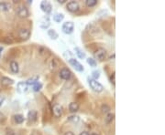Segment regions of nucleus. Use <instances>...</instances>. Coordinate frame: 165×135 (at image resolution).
<instances>
[{
	"label": "nucleus",
	"mask_w": 165,
	"mask_h": 135,
	"mask_svg": "<svg viewBox=\"0 0 165 135\" xmlns=\"http://www.w3.org/2000/svg\"><path fill=\"white\" fill-rule=\"evenodd\" d=\"M49 26H50V21H49V20L43 21V22H41V28H47Z\"/></svg>",
	"instance_id": "c756f323"
},
{
	"label": "nucleus",
	"mask_w": 165,
	"mask_h": 135,
	"mask_svg": "<svg viewBox=\"0 0 165 135\" xmlns=\"http://www.w3.org/2000/svg\"><path fill=\"white\" fill-rule=\"evenodd\" d=\"M106 50L104 48H96L95 52H94V57H95L96 60H99V61H103L106 60Z\"/></svg>",
	"instance_id": "7ed1b4c3"
},
{
	"label": "nucleus",
	"mask_w": 165,
	"mask_h": 135,
	"mask_svg": "<svg viewBox=\"0 0 165 135\" xmlns=\"http://www.w3.org/2000/svg\"><path fill=\"white\" fill-rule=\"evenodd\" d=\"M12 7V5L9 2H0V11L7 12L10 10Z\"/></svg>",
	"instance_id": "dca6fc26"
},
{
	"label": "nucleus",
	"mask_w": 165,
	"mask_h": 135,
	"mask_svg": "<svg viewBox=\"0 0 165 135\" xmlns=\"http://www.w3.org/2000/svg\"><path fill=\"white\" fill-rule=\"evenodd\" d=\"M41 8L44 13H46V14H50L52 11V6L49 1H42L41 3Z\"/></svg>",
	"instance_id": "9d476101"
},
{
	"label": "nucleus",
	"mask_w": 165,
	"mask_h": 135,
	"mask_svg": "<svg viewBox=\"0 0 165 135\" xmlns=\"http://www.w3.org/2000/svg\"><path fill=\"white\" fill-rule=\"evenodd\" d=\"M29 86L27 84L26 81H20L17 85V91L19 93H26L29 91Z\"/></svg>",
	"instance_id": "1a4fd4ad"
},
{
	"label": "nucleus",
	"mask_w": 165,
	"mask_h": 135,
	"mask_svg": "<svg viewBox=\"0 0 165 135\" xmlns=\"http://www.w3.org/2000/svg\"><path fill=\"white\" fill-rule=\"evenodd\" d=\"M89 135H99V134H97V133H96V132H92V133H90Z\"/></svg>",
	"instance_id": "58836bf2"
},
{
	"label": "nucleus",
	"mask_w": 165,
	"mask_h": 135,
	"mask_svg": "<svg viewBox=\"0 0 165 135\" xmlns=\"http://www.w3.org/2000/svg\"><path fill=\"white\" fill-rule=\"evenodd\" d=\"M30 135H39V132H36V130H34L33 132H31Z\"/></svg>",
	"instance_id": "c9c22d12"
},
{
	"label": "nucleus",
	"mask_w": 165,
	"mask_h": 135,
	"mask_svg": "<svg viewBox=\"0 0 165 135\" xmlns=\"http://www.w3.org/2000/svg\"><path fill=\"white\" fill-rule=\"evenodd\" d=\"M101 111H102V112L103 113H109L110 112V111H111V108H110V106H108V104H103L102 105V107H101Z\"/></svg>",
	"instance_id": "bb28decb"
},
{
	"label": "nucleus",
	"mask_w": 165,
	"mask_h": 135,
	"mask_svg": "<svg viewBox=\"0 0 165 135\" xmlns=\"http://www.w3.org/2000/svg\"><path fill=\"white\" fill-rule=\"evenodd\" d=\"M57 2L59 4H61V5H62V4L66 3V0H57Z\"/></svg>",
	"instance_id": "f704fd0d"
},
{
	"label": "nucleus",
	"mask_w": 165,
	"mask_h": 135,
	"mask_svg": "<svg viewBox=\"0 0 165 135\" xmlns=\"http://www.w3.org/2000/svg\"><path fill=\"white\" fill-rule=\"evenodd\" d=\"M66 9L71 13H75V12L79 11L80 5L77 1H70L66 4Z\"/></svg>",
	"instance_id": "0eeeda50"
},
{
	"label": "nucleus",
	"mask_w": 165,
	"mask_h": 135,
	"mask_svg": "<svg viewBox=\"0 0 165 135\" xmlns=\"http://www.w3.org/2000/svg\"><path fill=\"white\" fill-rule=\"evenodd\" d=\"M9 68H10V70L12 71L14 74H17L19 72V63L17 61H11L10 62V65H9Z\"/></svg>",
	"instance_id": "2eb2a0df"
},
{
	"label": "nucleus",
	"mask_w": 165,
	"mask_h": 135,
	"mask_svg": "<svg viewBox=\"0 0 165 135\" xmlns=\"http://www.w3.org/2000/svg\"><path fill=\"white\" fill-rule=\"evenodd\" d=\"M30 30L27 28H22L19 30V37L21 40H24V41L28 40L30 38Z\"/></svg>",
	"instance_id": "6e6552de"
},
{
	"label": "nucleus",
	"mask_w": 165,
	"mask_h": 135,
	"mask_svg": "<svg viewBox=\"0 0 165 135\" xmlns=\"http://www.w3.org/2000/svg\"><path fill=\"white\" fill-rule=\"evenodd\" d=\"M58 67H59V62L57 61V60H55V58H53V60H51V61L50 62V69L51 71H55Z\"/></svg>",
	"instance_id": "4be33fe9"
},
{
	"label": "nucleus",
	"mask_w": 165,
	"mask_h": 135,
	"mask_svg": "<svg viewBox=\"0 0 165 135\" xmlns=\"http://www.w3.org/2000/svg\"><path fill=\"white\" fill-rule=\"evenodd\" d=\"M63 135H74V133L73 132H66L63 133Z\"/></svg>",
	"instance_id": "72a5a7b5"
},
{
	"label": "nucleus",
	"mask_w": 165,
	"mask_h": 135,
	"mask_svg": "<svg viewBox=\"0 0 165 135\" xmlns=\"http://www.w3.org/2000/svg\"><path fill=\"white\" fill-rule=\"evenodd\" d=\"M86 5L88 7H94L97 5V0H86Z\"/></svg>",
	"instance_id": "a878e982"
},
{
	"label": "nucleus",
	"mask_w": 165,
	"mask_h": 135,
	"mask_svg": "<svg viewBox=\"0 0 165 135\" xmlns=\"http://www.w3.org/2000/svg\"><path fill=\"white\" fill-rule=\"evenodd\" d=\"M17 15L21 19H26L29 16V11L28 7L25 6H19L17 8Z\"/></svg>",
	"instance_id": "423d86ee"
},
{
	"label": "nucleus",
	"mask_w": 165,
	"mask_h": 135,
	"mask_svg": "<svg viewBox=\"0 0 165 135\" xmlns=\"http://www.w3.org/2000/svg\"><path fill=\"white\" fill-rule=\"evenodd\" d=\"M100 78V71L99 70H94L92 72V79L97 80Z\"/></svg>",
	"instance_id": "c85d7f7f"
},
{
	"label": "nucleus",
	"mask_w": 165,
	"mask_h": 135,
	"mask_svg": "<svg viewBox=\"0 0 165 135\" xmlns=\"http://www.w3.org/2000/svg\"><path fill=\"white\" fill-rule=\"evenodd\" d=\"M115 72H113L112 73V75L110 76V82L112 83L113 85H115Z\"/></svg>",
	"instance_id": "2f4dec72"
},
{
	"label": "nucleus",
	"mask_w": 165,
	"mask_h": 135,
	"mask_svg": "<svg viewBox=\"0 0 165 135\" xmlns=\"http://www.w3.org/2000/svg\"><path fill=\"white\" fill-rule=\"evenodd\" d=\"M79 135H89V133H88L87 132H82Z\"/></svg>",
	"instance_id": "e433bc0d"
},
{
	"label": "nucleus",
	"mask_w": 165,
	"mask_h": 135,
	"mask_svg": "<svg viewBox=\"0 0 165 135\" xmlns=\"http://www.w3.org/2000/svg\"><path fill=\"white\" fill-rule=\"evenodd\" d=\"M39 52L41 55H45V54L47 53V48H44V47H39Z\"/></svg>",
	"instance_id": "7c9ffc66"
},
{
	"label": "nucleus",
	"mask_w": 165,
	"mask_h": 135,
	"mask_svg": "<svg viewBox=\"0 0 165 135\" xmlns=\"http://www.w3.org/2000/svg\"><path fill=\"white\" fill-rule=\"evenodd\" d=\"M52 113L56 118H60V117L62 116V113H63V109L62 107L59 104H55L52 107Z\"/></svg>",
	"instance_id": "9b49d317"
},
{
	"label": "nucleus",
	"mask_w": 165,
	"mask_h": 135,
	"mask_svg": "<svg viewBox=\"0 0 165 135\" xmlns=\"http://www.w3.org/2000/svg\"><path fill=\"white\" fill-rule=\"evenodd\" d=\"M79 120H80V118H79V116H77V115H72V116L68 117V120L72 121V122H74V123L78 122Z\"/></svg>",
	"instance_id": "cd10ccee"
},
{
	"label": "nucleus",
	"mask_w": 165,
	"mask_h": 135,
	"mask_svg": "<svg viewBox=\"0 0 165 135\" xmlns=\"http://www.w3.org/2000/svg\"><path fill=\"white\" fill-rule=\"evenodd\" d=\"M4 101H5V97H4V96H0V107L2 106Z\"/></svg>",
	"instance_id": "473e14b6"
},
{
	"label": "nucleus",
	"mask_w": 165,
	"mask_h": 135,
	"mask_svg": "<svg viewBox=\"0 0 165 135\" xmlns=\"http://www.w3.org/2000/svg\"><path fill=\"white\" fill-rule=\"evenodd\" d=\"M42 87H43V85H42V83H41V82H37V83H35L33 86H32V91H35V92H39L41 89H42Z\"/></svg>",
	"instance_id": "b1692460"
},
{
	"label": "nucleus",
	"mask_w": 165,
	"mask_h": 135,
	"mask_svg": "<svg viewBox=\"0 0 165 135\" xmlns=\"http://www.w3.org/2000/svg\"><path fill=\"white\" fill-rule=\"evenodd\" d=\"M72 75H73L72 71H71L68 68H62L59 72V77L63 80H69L72 78Z\"/></svg>",
	"instance_id": "39448f33"
},
{
	"label": "nucleus",
	"mask_w": 165,
	"mask_h": 135,
	"mask_svg": "<svg viewBox=\"0 0 165 135\" xmlns=\"http://www.w3.org/2000/svg\"><path fill=\"white\" fill-rule=\"evenodd\" d=\"M67 61L75 70L78 71V72H83V71L84 70V66L77 60H75V58H69L67 60Z\"/></svg>",
	"instance_id": "f03ea898"
},
{
	"label": "nucleus",
	"mask_w": 165,
	"mask_h": 135,
	"mask_svg": "<svg viewBox=\"0 0 165 135\" xmlns=\"http://www.w3.org/2000/svg\"><path fill=\"white\" fill-rule=\"evenodd\" d=\"M86 62H87V64L90 67H92V68H95L97 65L96 60H95V58H88L87 60H86Z\"/></svg>",
	"instance_id": "393cba45"
},
{
	"label": "nucleus",
	"mask_w": 165,
	"mask_h": 135,
	"mask_svg": "<svg viewBox=\"0 0 165 135\" xmlns=\"http://www.w3.org/2000/svg\"><path fill=\"white\" fill-rule=\"evenodd\" d=\"M68 109H69V111L71 112V113H76L80 109V106L77 102L73 101V102H71L69 104Z\"/></svg>",
	"instance_id": "4468645a"
},
{
	"label": "nucleus",
	"mask_w": 165,
	"mask_h": 135,
	"mask_svg": "<svg viewBox=\"0 0 165 135\" xmlns=\"http://www.w3.org/2000/svg\"><path fill=\"white\" fill-rule=\"evenodd\" d=\"M114 120H115V114L109 112V113L106 114V118H105V123L106 124H110V123H112V121Z\"/></svg>",
	"instance_id": "412c9836"
},
{
	"label": "nucleus",
	"mask_w": 165,
	"mask_h": 135,
	"mask_svg": "<svg viewBox=\"0 0 165 135\" xmlns=\"http://www.w3.org/2000/svg\"><path fill=\"white\" fill-rule=\"evenodd\" d=\"M0 82H1V84L3 85V86H11V85H13L15 83L14 79H12L8 77H2L1 78V80H0Z\"/></svg>",
	"instance_id": "ddd939ff"
},
{
	"label": "nucleus",
	"mask_w": 165,
	"mask_h": 135,
	"mask_svg": "<svg viewBox=\"0 0 165 135\" xmlns=\"http://www.w3.org/2000/svg\"><path fill=\"white\" fill-rule=\"evenodd\" d=\"M14 121L17 123V124H21V123H23L24 122V120H25V118H24V116L22 115V114H16L14 115Z\"/></svg>",
	"instance_id": "aec40b11"
},
{
	"label": "nucleus",
	"mask_w": 165,
	"mask_h": 135,
	"mask_svg": "<svg viewBox=\"0 0 165 135\" xmlns=\"http://www.w3.org/2000/svg\"><path fill=\"white\" fill-rule=\"evenodd\" d=\"M61 30L62 32L66 35H70L73 32L74 30V23L72 21H67V22H64L63 24L61 26Z\"/></svg>",
	"instance_id": "20e7f679"
},
{
	"label": "nucleus",
	"mask_w": 165,
	"mask_h": 135,
	"mask_svg": "<svg viewBox=\"0 0 165 135\" xmlns=\"http://www.w3.org/2000/svg\"><path fill=\"white\" fill-rule=\"evenodd\" d=\"M87 81H88L89 86H90V88L93 89L94 91L99 93V92H102L104 91V86L99 81H97V80L94 79H92L90 77H88Z\"/></svg>",
	"instance_id": "f257e3e1"
},
{
	"label": "nucleus",
	"mask_w": 165,
	"mask_h": 135,
	"mask_svg": "<svg viewBox=\"0 0 165 135\" xmlns=\"http://www.w3.org/2000/svg\"><path fill=\"white\" fill-rule=\"evenodd\" d=\"M3 47H0V56H1V53H2V51H3Z\"/></svg>",
	"instance_id": "4c0bfd02"
},
{
	"label": "nucleus",
	"mask_w": 165,
	"mask_h": 135,
	"mask_svg": "<svg viewBox=\"0 0 165 135\" xmlns=\"http://www.w3.org/2000/svg\"><path fill=\"white\" fill-rule=\"evenodd\" d=\"M74 52L80 60H84V58H86V52H84L82 48H80L79 47L74 48Z\"/></svg>",
	"instance_id": "f3484780"
},
{
	"label": "nucleus",
	"mask_w": 165,
	"mask_h": 135,
	"mask_svg": "<svg viewBox=\"0 0 165 135\" xmlns=\"http://www.w3.org/2000/svg\"><path fill=\"white\" fill-rule=\"evenodd\" d=\"M48 36L50 37L51 39H53V40H56L58 38H59V34L57 33V31L55 30V29H52V28H51V29H48Z\"/></svg>",
	"instance_id": "6ab92c4d"
},
{
	"label": "nucleus",
	"mask_w": 165,
	"mask_h": 135,
	"mask_svg": "<svg viewBox=\"0 0 165 135\" xmlns=\"http://www.w3.org/2000/svg\"><path fill=\"white\" fill-rule=\"evenodd\" d=\"M28 120L29 122H35L38 120V112L36 111H29L28 113Z\"/></svg>",
	"instance_id": "f8f14e48"
},
{
	"label": "nucleus",
	"mask_w": 165,
	"mask_h": 135,
	"mask_svg": "<svg viewBox=\"0 0 165 135\" xmlns=\"http://www.w3.org/2000/svg\"><path fill=\"white\" fill-rule=\"evenodd\" d=\"M52 19H53V21L56 22V23H61V22L64 19V15L61 14V13H56V14L53 15Z\"/></svg>",
	"instance_id": "a211bd4d"
},
{
	"label": "nucleus",
	"mask_w": 165,
	"mask_h": 135,
	"mask_svg": "<svg viewBox=\"0 0 165 135\" xmlns=\"http://www.w3.org/2000/svg\"><path fill=\"white\" fill-rule=\"evenodd\" d=\"M39 76H34V77L29 79L26 82H27V84L29 85V86H33L35 83H37L39 81Z\"/></svg>",
	"instance_id": "5701e85b"
}]
</instances>
